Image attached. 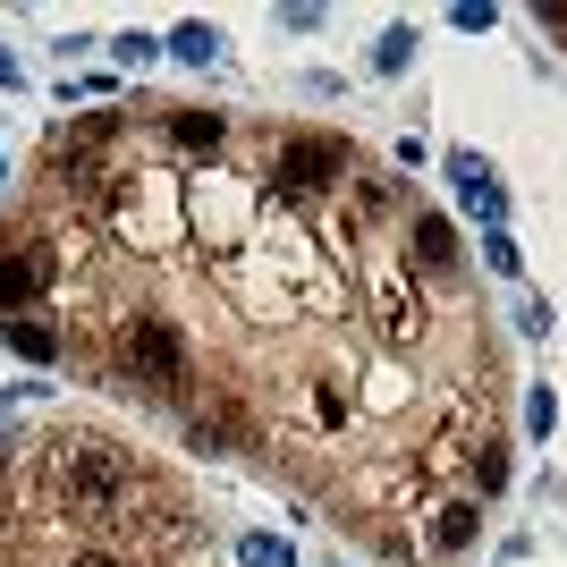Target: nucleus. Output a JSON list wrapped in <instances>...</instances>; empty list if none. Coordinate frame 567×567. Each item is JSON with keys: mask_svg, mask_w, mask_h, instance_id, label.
I'll return each mask as SVG.
<instances>
[{"mask_svg": "<svg viewBox=\"0 0 567 567\" xmlns=\"http://www.w3.org/2000/svg\"><path fill=\"white\" fill-rule=\"evenodd\" d=\"M415 195L355 162L288 195L262 118L178 153L153 111L51 127L0 246L34 262L60 364L262 466L373 559H415L441 499L508 483V355L474 280L415 262Z\"/></svg>", "mask_w": 567, "mask_h": 567, "instance_id": "1", "label": "nucleus"}, {"mask_svg": "<svg viewBox=\"0 0 567 567\" xmlns=\"http://www.w3.org/2000/svg\"><path fill=\"white\" fill-rule=\"evenodd\" d=\"M0 492H9V534H0V567H60V543H69V508L25 474V450L0 441ZM213 567V559H204Z\"/></svg>", "mask_w": 567, "mask_h": 567, "instance_id": "2", "label": "nucleus"}, {"mask_svg": "<svg viewBox=\"0 0 567 567\" xmlns=\"http://www.w3.org/2000/svg\"><path fill=\"white\" fill-rule=\"evenodd\" d=\"M474 534H483V508L457 492V499H441V508L424 517V534H415V559H424V567H450L457 550L474 543Z\"/></svg>", "mask_w": 567, "mask_h": 567, "instance_id": "3", "label": "nucleus"}, {"mask_svg": "<svg viewBox=\"0 0 567 567\" xmlns=\"http://www.w3.org/2000/svg\"><path fill=\"white\" fill-rule=\"evenodd\" d=\"M0 339L18 355H34V364H60V331H51L43 313H18V322H0Z\"/></svg>", "mask_w": 567, "mask_h": 567, "instance_id": "4", "label": "nucleus"}, {"mask_svg": "<svg viewBox=\"0 0 567 567\" xmlns=\"http://www.w3.org/2000/svg\"><path fill=\"white\" fill-rule=\"evenodd\" d=\"M169 51H178V60H213L220 34H213V25H178V34H169Z\"/></svg>", "mask_w": 567, "mask_h": 567, "instance_id": "5", "label": "nucleus"}, {"mask_svg": "<svg viewBox=\"0 0 567 567\" xmlns=\"http://www.w3.org/2000/svg\"><path fill=\"white\" fill-rule=\"evenodd\" d=\"M246 567H297V559H288V543H262V534H246Z\"/></svg>", "mask_w": 567, "mask_h": 567, "instance_id": "6", "label": "nucleus"}, {"mask_svg": "<svg viewBox=\"0 0 567 567\" xmlns=\"http://www.w3.org/2000/svg\"><path fill=\"white\" fill-rule=\"evenodd\" d=\"M543 25H550V34L567 43V0H550V9H543Z\"/></svg>", "mask_w": 567, "mask_h": 567, "instance_id": "7", "label": "nucleus"}]
</instances>
